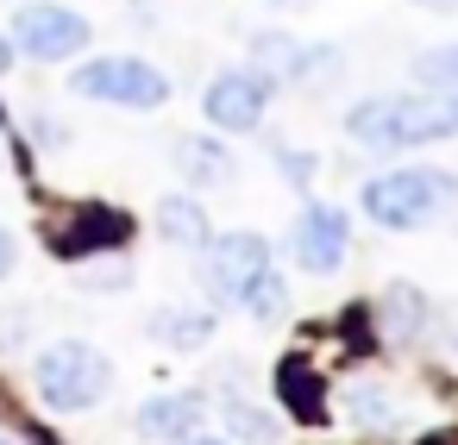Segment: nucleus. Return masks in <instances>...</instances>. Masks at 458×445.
Segmentation results:
<instances>
[{"label": "nucleus", "instance_id": "obj_9", "mask_svg": "<svg viewBox=\"0 0 458 445\" xmlns=\"http://www.w3.org/2000/svg\"><path fill=\"white\" fill-rule=\"evenodd\" d=\"M126 232H132V220H126L120 207L89 201V207H76V220L57 232V257H64V264L101 257V251H114V245H126Z\"/></svg>", "mask_w": 458, "mask_h": 445}, {"label": "nucleus", "instance_id": "obj_7", "mask_svg": "<svg viewBox=\"0 0 458 445\" xmlns=\"http://www.w3.org/2000/svg\"><path fill=\"white\" fill-rule=\"evenodd\" d=\"M201 251H208L201 282H208V295H214V301H239V295H245V282H251L258 270H270V245H264L258 232H226L220 245L208 239Z\"/></svg>", "mask_w": 458, "mask_h": 445}, {"label": "nucleus", "instance_id": "obj_13", "mask_svg": "<svg viewBox=\"0 0 458 445\" xmlns=\"http://www.w3.org/2000/svg\"><path fill=\"white\" fill-rule=\"evenodd\" d=\"M157 232L170 245H182V251H201L208 245V207L195 195H164L157 201Z\"/></svg>", "mask_w": 458, "mask_h": 445}, {"label": "nucleus", "instance_id": "obj_6", "mask_svg": "<svg viewBox=\"0 0 458 445\" xmlns=\"http://www.w3.org/2000/svg\"><path fill=\"white\" fill-rule=\"evenodd\" d=\"M264 107H270V88L258 70H220L201 95V113L214 132H251L264 120Z\"/></svg>", "mask_w": 458, "mask_h": 445}, {"label": "nucleus", "instance_id": "obj_12", "mask_svg": "<svg viewBox=\"0 0 458 445\" xmlns=\"http://www.w3.org/2000/svg\"><path fill=\"white\" fill-rule=\"evenodd\" d=\"M139 432L145 439H195L201 432V395H151L139 407Z\"/></svg>", "mask_w": 458, "mask_h": 445}, {"label": "nucleus", "instance_id": "obj_18", "mask_svg": "<svg viewBox=\"0 0 458 445\" xmlns=\"http://www.w3.org/2000/svg\"><path fill=\"white\" fill-rule=\"evenodd\" d=\"M414 82H420V88H458V45L420 51V57H414Z\"/></svg>", "mask_w": 458, "mask_h": 445}, {"label": "nucleus", "instance_id": "obj_4", "mask_svg": "<svg viewBox=\"0 0 458 445\" xmlns=\"http://www.w3.org/2000/svg\"><path fill=\"white\" fill-rule=\"evenodd\" d=\"M445 201V182L433 170H389V176H370L364 182V214L389 232H414L439 214Z\"/></svg>", "mask_w": 458, "mask_h": 445}, {"label": "nucleus", "instance_id": "obj_19", "mask_svg": "<svg viewBox=\"0 0 458 445\" xmlns=\"http://www.w3.org/2000/svg\"><path fill=\"white\" fill-rule=\"evenodd\" d=\"M13 257H20V245H13V232H0V282L13 276Z\"/></svg>", "mask_w": 458, "mask_h": 445}, {"label": "nucleus", "instance_id": "obj_21", "mask_svg": "<svg viewBox=\"0 0 458 445\" xmlns=\"http://www.w3.org/2000/svg\"><path fill=\"white\" fill-rule=\"evenodd\" d=\"M7 63H13V38H7V32H0V70H7Z\"/></svg>", "mask_w": 458, "mask_h": 445}, {"label": "nucleus", "instance_id": "obj_17", "mask_svg": "<svg viewBox=\"0 0 458 445\" xmlns=\"http://www.w3.org/2000/svg\"><path fill=\"white\" fill-rule=\"evenodd\" d=\"M239 301H245L258 320H276V314L289 307V289H283V276H276V270H258V276L245 282V295H239Z\"/></svg>", "mask_w": 458, "mask_h": 445}, {"label": "nucleus", "instance_id": "obj_8", "mask_svg": "<svg viewBox=\"0 0 458 445\" xmlns=\"http://www.w3.org/2000/svg\"><path fill=\"white\" fill-rule=\"evenodd\" d=\"M345 251H352L345 214H339V207H327V201L301 207V220H295V264H301V270H314V276H333V270L345 264Z\"/></svg>", "mask_w": 458, "mask_h": 445}, {"label": "nucleus", "instance_id": "obj_5", "mask_svg": "<svg viewBox=\"0 0 458 445\" xmlns=\"http://www.w3.org/2000/svg\"><path fill=\"white\" fill-rule=\"evenodd\" d=\"M82 45H89V20L70 7H45L38 0V7H20V20H13V51H26L38 63H64Z\"/></svg>", "mask_w": 458, "mask_h": 445}, {"label": "nucleus", "instance_id": "obj_22", "mask_svg": "<svg viewBox=\"0 0 458 445\" xmlns=\"http://www.w3.org/2000/svg\"><path fill=\"white\" fill-rule=\"evenodd\" d=\"M0 157H7V145H0Z\"/></svg>", "mask_w": 458, "mask_h": 445}, {"label": "nucleus", "instance_id": "obj_11", "mask_svg": "<svg viewBox=\"0 0 458 445\" xmlns=\"http://www.w3.org/2000/svg\"><path fill=\"white\" fill-rule=\"evenodd\" d=\"M276 401L295 414V420H327V389H320V370L308 357H283L276 364Z\"/></svg>", "mask_w": 458, "mask_h": 445}, {"label": "nucleus", "instance_id": "obj_14", "mask_svg": "<svg viewBox=\"0 0 458 445\" xmlns=\"http://www.w3.org/2000/svg\"><path fill=\"white\" fill-rule=\"evenodd\" d=\"M151 339L170 345V351H201L214 339V307H164L151 320Z\"/></svg>", "mask_w": 458, "mask_h": 445}, {"label": "nucleus", "instance_id": "obj_3", "mask_svg": "<svg viewBox=\"0 0 458 445\" xmlns=\"http://www.w3.org/2000/svg\"><path fill=\"white\" fill-rule=\"evenodd\" d=\"M70 88L82 101H101V107H126V113H151L170 101V76L151 70L145 57H95L70 76Z\"/></svg>", "mask_w": 458, "mask_h": 445}, {"label": "nucleus", "instance_id": "obj_2", "mask_svg": "<svg viewBox=\"0 0 458 445\" xmlns=\"http://www.w3.org/2000/svg\"><path fill=\"white\" fill-rule=\"evenodd\" d=\"M32 382H38V395H45L51 414H89V407L107 395L114 364H107L95 345H82V339H57V345L38 351Z\"/></svg>", "mask_w": 458, "mask_h": 445}, {"label": "nucleus", "instance_id": "obj_16", "mask_svg": "<svg viewBox=\"0 0 458 445\" xmlns=\"http://www.w3.org/2000/svg\"><path fill=\"white\" fill-rule=\"evenodd\" d=\"M352 420L358 426H370V432H383V426H395V395L389 389H377V382H352Z\"/></svg>", "mask_w": 458, "mask_h": 445}, {"label": "nucleus", "instance_id": "obj_1", "mask_svg": "<svg viewBox=\"0 0 458 445\" xmlns=\"http://www.w3.org/2000/svg\"><path fill=\"white\" fill-rule=\"evenodd\" d=\"M345 132L370 151H414V145H439V139H458V88H439L433 95H377V101H358L345 113Z\"/></svg>", "mask_w": 458, "mask_h": 445}, {"label": "nucleus", "instance_id": "obj_15", "mask_svg": "<svg viewBox=\"0 0 458 445\" xmlns=\"http://www.w3.org/2000/svg\"><path fill=\"white\" fill-rule=\"evenodd\" d=\"M176 164H182L189 182H226L233 176V157H226L220 139H182L176 145Z\"/></svg>", "mask_w": 458, "mask_h": 445}, {"label": "nucleus", "instance_id": "obj_10", "mask_svg": "<svg viewBox=\"0 0 458 445\" xmlns=\"http://www.w3.org/2000/svg\"><path fill=\"white\" fill-rule=\"evenodd\" d=\"M251 57L270 70V76H327L333 70V45H301L289 32H258L251 38Z\"/></svg>", "mask_w": 458, "mask_h": 445}, {"label": "nucleus", "instance_id": "obj_20", "mask_svg": "<svg viewBox=\"0 0 458 445\" xmlns=\"http://www.w3.org/2000/svg\"><path fill=\"white\" fill-rule=\"evenodd\" d=\"M420 7H433V13H458V0H420Z\"/></svg>", "mask_w": 458, "mask_h": 445}]
</instances>
